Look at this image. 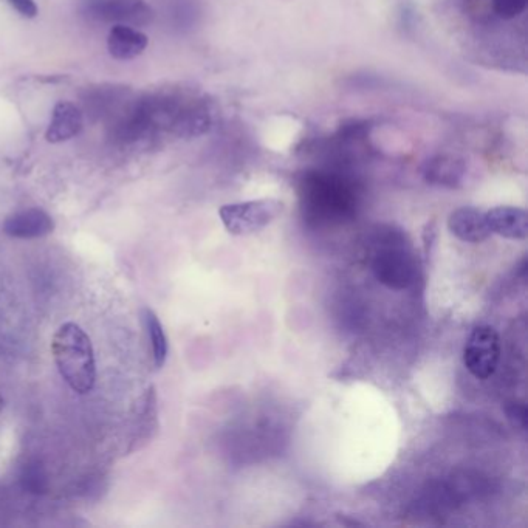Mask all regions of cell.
Returning <instances> with one entry per match:
<instances>
[{
	"label": "cell",
	"mask_w": 528,
	"mask_h": 528,
	"mask_svg": "<svg viewBox=\"0 0 528 528\" xmlns=\"http://www.w3.org/2000/svg\"><path fill=\"white\" fill-rule=\"evenodd\" d=\"M52 354L62 380L76 394L86 395L95 388L96 364L92 341L78 324H62L52 340Z\"/></svg>",
	"instance_id": "6da1fadb"
},
{
	"label": "cell",
	"mask_w": 528,
	"mask_h": 528,
	"mask_svg": "<svg viewBox=\"0 0 528 528\" xmlns=\"http://www.w3.org/2000/svg\"><path fill=\"white\" fill-rule=\"evenodd\" d=\"M302 210L309 219L332 220L347 219L355 211L354 189L346 180L326 172H310L299 186Z\"/></svg>",
	"instance_id": "7a4b0ae2"
},
{
	"label": "cell",
	"mask_w": 528,
	"mask_h": 528,
	"mask_svg": "<svg viewBox=\"0 0 528 528\" xmlns=\"http://www.w3.org/2000/svg\"><path fill=\"white\" fill-rule=\"evenodd\" d=\"M284 211V203L276 199L248 200L230 203L219 210L223 227L233 236L258 233L275 222Z\"/></svg>",
	"instance_id": "3957f363"
},
{
	"label": "cell",
	"mask_w": 528,
	"mask_h": 528,
	"mask_svg": "<svg viewBox=\"0 0 528 528\" xmlns=\"http://www.w3.org/2000/svg\"><path fill=\"white\" fill-rule=\"evenodd\" d=\"M372 271L378 282L392 290L411 287L417 275L414 256L398 242H388V245L378 248L372 259Z\"/></svg>",
	"instance_id": "277c9868"
},
{
	"label": "cell",
	"mask_w": 528,
	"mask_h": 528,
	"mask_svg": "<svg viewBox=\"0 0 528 528\" xmlns=\"http://www.w3.org/2000/svg\"><path fill=\"white\" fill-rule=\"evenodd\" d=\"M499 358L501 340L498 330L491 326H477L463 350L465 367L479 380H487L498 369Z\"/></svg>",
	"instance_id": "5b68a950"
},
{
	"label": "cell",
	"mask_w": 528,
	"mask_h": 528,
	"mask_svg": "<svg viewBox=\"0 0 528 528\" xmlns=\"http://www.w3.org/2000/svg\"><path fill=\"white\" fill-rule=\"evenodd\" d=\"M84 13L93 21L143 27L152 21V10L144 0H86Z\"/></svg>",
	"instance_id": "8992f818"
},
{
	"label": "cell",
	"mask_w": 528,
	"mask_h": 528,
	"mask_svg": "<svg viewBox=\"0 0 528 528\" xmlns=\"http://www.w3.org/2000/svg\"><path fill=\"white\" fill-rule=\"evenodd\" d=\"M491 233L511 240H524L528 236V216L518 206H496L485 213Z\"/></svg>",
	"instance_id": "52a82bcc"
},
{
	"label": "cell",
	"mask_w": 528,
	"mask_h": 528,
	"mask_svg": "<svg viewBox=\"0 0 528 528\" xmlns=\"http://www.w3.org/2000/svg\"><path fill=\"white\" fill-rule=\"evenodd\" d=\"M55 222L44 210L30 208L11 214L4 223V231L16 239H36L52 233Z\"/></svg>",
	"instance_id": "ba28073f"
},
{
	"label": "cell",
	"mask_w": 528,
	"mask_h": 528,
	"mask_svg": "<svg viewBox=\"0 0 528 528\" xmlns=\"http://www.w3.org/2000/svg\"><path fill=\"white\" fill-rule=\"evenodd\" d=\"M448 228L457 239L468 242V244H480L491 234L485 213L473 206H463L453 211L448 219Z\"/></svg>",
	"instance_id": "9c48e42d"
},
{
	"label": "cell",
	"mask_w": 528,
	"mask_h": 528,
	"mask_svg": "<svg viewBox=\"0 0 528 528\" xmlns=\"http://www.w3.org/2000/svg\"><path fill=\"white\" fill-rule=\"evenodd\" d=\"M213 118L210 107L203 101L180 104L171 132L183 138H196L210 131Z\"/></svg>",
	"instance_id": "30bf717a"
},
{
	"label": "cell",
	"mask_w": 528,
	"mask_h": 528,
	"mask_svg": "<svg viewBox=\"0 0 528 528\" xmlns=\"http://www.w3.org/2000/svg\"><path fill=\"white\" fill-rule=\"evenodd\" d=\"M423 179L429 185L457 188L465 177V163L454 155H434L423 165Z\"/></svg>",
	"instance_id": "8fae6325"
},
{
	"label": "cell",
	"mask_w": 528,
	"mask_h": 528,
	"mask_svg": "<svg viewBox=\"0 0 528 528\" xmlns=\"http://www.w3.org/2000/svg\"><path fill=\"white\" fill-rule=\"evenodd\" d=\"M83 114L75 104L61 101L53 109L52 120L48 124L45 138L48 143H64L72 140L83 129Z\"/></svg>",
	"instance_id": "7c38bea8"
},
{
	"label": "cell",
	"mask_w": 528,
	"mask_h": 528,
	"mask_svg": "<svg viewBox=\"0 0 528 528\" xmlns=\"http://www.w3.org/2000/svg\"><path fill=\"white\" fill-rule=\"evenodd\" d=\"M148 36L129 25H114L107 38L110 55L120 61L137 58L148 47Z\"/></svg>",
	"instance_id": "4fadbf2b"
},
{
	"label": "cell",
	"mask_w": 528,
	"mask_h": 528,
	"mask_svg": "<svg viewBox=\"0 0 528 528\" xmlns=\"http://www.w3.org/2000/svg\"><path fill=\"white\" fill-rule=\"evenodd\" d=\"M144 321L148 329L149 341H151L152 358H154L155 367L165 366L168 358V338H166L165 329H163L160 319L152 310H144Z\"/></svg>",
	"instance_id": "5bb4252c"
},
{
	"label": "cell",
	"mask_w": 528,
	"mask_h": 528,
	"mask_svg": "<svg viewBox=\"0 0 528 528\" xmlns=\"http://www.w3.org/2000/svg\"><path fill=\"white\" fill-rule=\"evenodd\" d=\"M528 0H493L494 13L504 21L518 18L527 8Z\"/></svg>",
	"instance_id": "9a60e30c"
},
{
	"label": "cell",
	"mask_w": 528,
	"mask_h": 528,
	"mask_svg": "<svg viewBox=\"0 0 528 528\" xmlns=\"http://www.w3.org/2000/svg\"><path fill=\"white\" fill-rule=\"evenodd\" d=\"M505 412H507L508 420H510L513 425L525 429V426H527V408H525L524 403H508V405L505 406Z\"/></svg>",
	"instance_id": "2e32d148"
},
{
	"label": "cell",
	"mask_w": 528,
	"mask_h": 528,
	"mask_svg": "<svg viewBox=\"0 0 528 528\" xmlns=\"http://www.w3.org/2000/svg\"><path fill=\"white\" fill-rule=\"evenodd\" d=\"M7 2L24 18L33 19L38 16L35 0H7Z\"/></svg>",
	"instance_id": "e0dca14e"
},
{
	"label": "cell",
	"mask_w": 528,
	"mask_h": 528,
	"mask_svg": "<svg viewBox=\"0 0 528 528\" xmlns=\"http://www.w3.org/2000/svg\"><path fill=\"white\" fill-rule=\"evenodd\" d=\"M4 406H5L4 397H2V395H0V411H2V409H4Z\"/></svg>",
	"instance_id": "ac0fdd59"
}]
</instances>
